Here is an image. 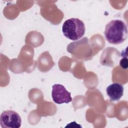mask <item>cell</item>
Masks as SVG:
<instances>
[{"label": "cell", "mask_w": 128, "mask_h": 128, "mask_svg": "<svg viewBox=\"0 0 128 128\" xmlns=\"http://www.w3.org/2000/svg\"><path fill=\"white\" fill-rule=\"evenodd\" d=\"M104 34L108 42L114 44H120L127 38V26L122 20H112L106 25Z\"/></svg>", "instance_id": "1"}, {"label": "cell", "mask_w": 128, "mask_h": 128, "mask_svg": "<svg viewBox=\"0 0 128 128\" xmlns=\"http://www.w3.org/2000/svg\"><path fill=\"white\" fill-rule=\"evenodd\" d=\"M120 66L123 69H126L128 68V58H123L120 62Z\"/></svg>", "instance_id": "6"}, {"label": "cell", "mask_w": 128, "mask_h": 128, "mask_svg": "<svg viewBox=\"0 0 128 128\" xmlns=\"http://www.w3.org/2000/svg\"><path fill=\"white\" fill-rule=\"evenodd\" d=\"M62 31L66 38L70 40H76L84 36L86 28L82 20L78 18H70L64 22Z\"/></svg>", "instance_id": "2"}, {"label": "cell", "mask_w": 128, "mask_h": 128, "mask_svg": "<svg viewBox=\"0 0 128 128\" xmlns=\"http://www.w3.org/2000/svg\"><path fill=\"white\" fill-rule=\"evenodd\" d=\"M52 96L54 102L57 104L69 103L72 100L70 92L60 84H55L52 86Z\"/></svg>", "instance_id": "4"}, {"label": "cell", "mask_w": 128, "mask_h": 128, "mask_svg": "<svg viewBox=\"0 0 128 128\" xmlns=\"http://www.w3.org/2000/svg\"><path fill=\"white\" fill-rule=\"evenodd\" d=\"M0 124L3 128H19L21 126L22 119L16 112L12 110H4L0 115Z\"/></svg>", "instance_id": "3"}, {"label": "cell", "mask_w": 128, "mask_h": 128, "mask_svg": "<svg viewBox=\"0 0 128 128\" xmlns=\"http://www.w3.org/2000/svg\"><path fill=\"white\" fill-rule=\"evenodd\" d=\"M106 92L111 101H118L123 96L124 87L120 83H112L106 88Z\"/></svg>", "instance_id": "5"}]
</instances>
